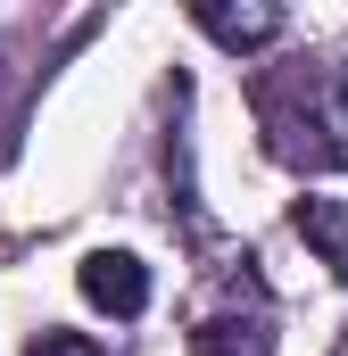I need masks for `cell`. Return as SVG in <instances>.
Instances as JSON below:
<instances>
[{
  "instance_id": "obj_1",
  "label": "cell",
  "mask_w": 348,
  "mask_h": 356,
  "mask_svg": "<svg viewBox=\"0 0 348 356\" xmlns=\"http://www.w3.org/2000/svg\"><path fill=\"white\" fill-rule=\"evenodd\" d=\"M249 99H258L265 149H274L282 166H299V175L348 166V75L340 67H315V58L274 67V75H258Z\"/></svg>"
},
{
  "instance_id": "obj_2",
  "label": "cell",
  "mask_w": 348,
  "mask_h": 356,
  "mask_svg": "<svg viewBox=\"0 0 348 356\" xmlns=\"http://www.w3.org/2000/svg\"><path fill=\"white\" fill-rule=\"evenodd\" d=\"M75 282H84L91 307H100V315H116V323H133V315L150 307V266H141L133 249H91L84 266H75Z\"/></svg>"
},
{
  "instance_id": "obj_3",
  "label": "cell",
  "mask_w": 348,
  "mask_h": 356,
  "mask_svg": "<svg viewBox=\"0 0 348 356\" xmlns=\"http://www.w3.org/2000/svg\"><path fill=\"white\" fill-rule=\"evenodd\" d=\"M191 25H199L207 42H224V50H274L290 17H282L274 0H241V8H232V0H199Z\"/></svg>"
},
{
  "instance_id": "obj_4",
  "label": "cell",
  "mask_w": 348,
  "mask_h": 356,
  "mask_svg": "<svg viewBox=\"0 0 348 356\" xmlns=\"http://www.w3.org/2000/svg\"><path fill=\"white\" fill-rule=\"evenodd\" d=\"M290 232L332 266V282H348V199H299L290 207Z\"/></svg>"
},
{
  "instance_id": "obj_5",
  "label": "cell",
  "mask_w": 348,
  "mask_h": 356,
  "mask_svg": "<svg viewBox=\"0 0 348 356\" xmlns=\"http://www.w3.org/2000/svg\"><path fill=\"white\" fill-rule=\"evenodd\" d=\"M191 356H274V323L265 315H207L191 332Z\"/></svg>"
},
{
  "instance_id": "obj_6",
  "label": "cell",
  "mask_w": 348,
  "mask_h": 356,
  "mask_svg": "<svg viewBox=\"0 0 348 356\" xmlns=\"http://www.w3.org/2000/svg\"><path fill=\"white\" fill-rule=\"evenodd\" d=\"M25 356H100V340H84V332H33Z\"/></svg>"
},
{
  "instance_id": "obj_7",
  "label": "cell",
  "mask_w": 348,
  "mask_h": 356,
  "mask_svg": "<svg viewBox=\"0 0 348 356\" xmlns=\"http://www.w3.org/2000/svg\"><path fill=\"white\" fill-rule=\"evenodd\" d=\"M332 356H348V332H340V340H332Z\"/></svg>"
}]
</instances>
